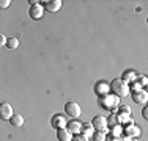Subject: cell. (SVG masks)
Listing matches in <instances>:
<instances>
[{"label": "cell", "instance_id": "18", "mask_svg": "<svg viewBox=\"0 0 148 141\" xmlns=\"http://www.w3.org/2000/svg\"><path fill=\"white\" fill-rule=\"evenodd\" d=\"M118 124H125V122H132L129 115H125V113H118Z\"/></svg>", "mask_w": 148, "mask_h": 141}, {"label": "cell", "instance_id": "17", "mask_svg": "<svg viewBox=\"0 0 148 141\" xmlns=\"http://www.w3.org/2000/svg\"><path fill=\"white\" fill-rule=\"evenodd\" d=\"M5 45L10 50H14V49H17V45H19V41H17V38H10V39H6Z\"/></svg>", "mask_w": 148, "mask_h": 141}, {"label": "cell", "instance_id": "25", "mask_svg": "<svg viewBox=\"0 0 148 141\" xmlns=\"http://www.w3.org/2000/svg\"><path fill=\"white\" fill-rule=\"evenodd\" d=\"M10 0H0V8H8L10 6Z\"/></svg>", "mask_w": 148, "mask_h": 141}, {"label": "cell", "instance_id": "23", "mask_svg": "<svg viewBox=\"0 0 148 141\" xmlns=\"http://www.w3.org/2000/svg\"><path fill=\"white\" fill-rule=\"evenodd\" d=\"M136 80H137V82H140V83H139L140 86H145V85L148 83V80H147V77H145V75H139Z\"/></svg>", "mask_w": 148, "mask_h": 141}, {"label": "cell", "instance_id": "16", "mask_svg": "<svg viewBox=\"0 0 148 141\" xmlns=\"http://www.w3.org/2000/svg\"><path fill=\"white\" fill-rule=\"evenodd\" d=\"M10 122H11L13 127H22L24 125V118L21 115H17V113H14V115L10 118Z\"/></svg>", "mask_w": 148, "mask_h": 141}, {"label": "cell", "instance_id": "10", "mask_svg": "<svg viewBox=\"0 0 148 141\" xmlns=\"http://www.w3.org/2000/svg\"><path fill=\"white\" fill-rule=\"evenodd\" d=\"M44 3V6L43 8H46L47 11H51V13H57L60 8H62V0H51V2H43Z\"/></svg>", "mask_w": 148, "mask_h": 141}, {"label": "cell", "instance_id": "20", "mask_svg": "<svg viewBox=\"0 0 148 141\" xmlns=\"http://www.w3.org/2000/svg\"><path fill=\"white\" fill-rule=\"evenodd\" d=\"M109 125H112V127L120 125V124H118V116H117V115H112L110 118L107 119V127H109Z\"/></svg>", "mask_w": 148, "mask_h": 141}, {"label": "cell", "instance_id": "5", "mask_svg": "<svg viewBox=\"0 0 148 141\" xmlns=\"http://www.w3.org/2000/svg\"><path fill=\"white\" fill-rule=\"evenodd\" d=\"M13 115H14V111H13L11 104H8V102H2V104H0V119L10 121V118H11Z\"/></svg>", "mask_w": 148, "mask_h": 141}, {"label": "cell", "instance_id": "13", "mask_svg": "<svg viewBox=\"0 0 148 141\" xmlns=\"http://www.w3.org/2000/svg\"><path fill=\"white\" fill-rule=\"evenodd\" d=\"M123 132L126 133V135L129 136V138H137V136H140V129L136 125H126L125 129H123Z\"/></svg>", "mask_w": 148, "mask_h": 141}, {"label": "cell", "instance_id": "2", "mask_svg": "<svg viewBox=\"0 0 148 141\" xmlns=\"http://www.w3.org/2000/svg\"><path fill=\"white\" fill-rule=\"evenodd\" d=\"M99 104L103 105L106 110H110V111H115V108L120 105V97H117L115 94H106V96L99 97Z\"/></svg>", "mask_w": 148, "mask_h": 141}, {"label": "cell", "instance_id": "4", "mask_svg": "<svg viewBox=\"0 0 148 141\" xmlns=\"http://www.w3.org/2000/svg\"><path fill=\"white\" fill-rule=\"evenodd\" d=\"M91 125H93L95 132H106L107 130V118L104 116H95L93 121H91Z\"/></svg>", "mask_w": 148, "mask_h": 141}, {"label": "cell", "instance_id": "1", "mask_svg": "<svg viewBox=\"0 0 148 141\" xmlns=\"http://www.w3.org/2000/svg\"><path fill=\"white\" fill-rule=\"evenodd\" d=\"M110 91H114V94L117 97H126L131 91H129V85L126 82H123L121 79H115L110 85Z\"/></svg>", "mask_w": 148, "mask_h": 141}, {"label": "cell", "instance_id": "28", "mask_svg": "<svg viewBox=\"0 0 148 141\" xmlns=\"http://www.w3.org/2000/svg\"><path fill=\"white\" fill-rule=\"evenodd\" d=\"M29 3H30V5H32V6H33V5H38V2H36V0H30V2H29Z\"/></svg>", "mask_w": 148, "mask_h": 141}, {"label": "cell", "instance_id": "19", "mask_svg": "<svg viewBox=\"0 0 148 141\" xmlns=\"http://www.w3.org/2000/svg\"><path fill=\"white\" fill-rule=\"evenodd\" d=\"M91 138H93V141H106V132H95Z\"/></svg>", "mask_w": 148, "mask_h": 141}, {"label": "cell", "instance_id": "26", "mask_svg": "<svg viewBox=\"0 0 148 141\" xmlns=\"http://www.w3.org/2000/svg\"><path fill=\"white\" fill-rule=\"evenodd\" d=\"M142 118H143V119H148V107H143V110H142Z\"/></svg>", "mask_w": 148, "mask_h": 141}, {"label": "cell", "instance_id": "22", "mask_svg": "<svg viewBox=\"0 0 148 141\" xmlns=\"http://www.w3.org/2000/svg\"><path fill=\"white\" fill-rule=\"evenodd\" d=\"M120 107V111L125 113V115H131V107H128V105H118Z\"/></svg>", "mask_w": 148, "mask_h": 141}, {"label": "cell", "instance_id": "27", "mask_svg": "<svg viewBox=\"0 0 148 141\" xmlns=\"http://www.w3.org/2000/svg\"><path fill=\"white\" fill-rule=\"evenodd\" d=\"M6 44V36L0 33V45H5Z\"/></svg>", "mask_w": 148, "mask_h": 141}, {"label": "cell", "instance_id": "29", "mask_svg": "<svg viewBox=\"0 0 148 141\" xmlns=\"http://www.w3.org/2000/svg\"><path fill=\"white\" fill-rule=\"evenodd\" d=\"M129 141H137V140H136V138H131V140H129Z\"/></svg>", "mask_w": 148, "mask_h": 141}, {"label": "cell", "instance_id": "9", "mask_svg": "<svg viewBox=\"0 0 148 141\" xmlns=\"http://www.w3.org/2000/svg\"><path fill=\"white\" fill-rule=\"evenodd\" d=\"M95 93H96L99 97H103V96H106V94L110 93V86H109L107 82H98L96 85H95Z\"/></svg>", "mask_w": 148, "mask_h": 141}, {"label": "cell", "instance_id": "7", "mask_svg": "<svg viewBox=\"0 0 148 141\" xmlns=\"http://www.w3.org/2000/svg\"><path fill=\"white\" fill-rule=\"evenodd\" d=\"M43 14H44V8H43V5H33V6H30V9H29V16L32 17L33 20H38V19H41L43 17Z\"/></svg>", "mask_w": 148, "mask_h": 141}, {"label": "cell", "instance_id": "6", "mask_svg": "<svg viewBox=\"0 0 148 141\" xmlns=\"http://www.w3.org/2000/svg\"><path fill=\"white\" fill-rule=\"evenodd\" d=\"M131 97L136 104H147L148 102V93L143 89H139V91H132L131 93Z\"/></svg>", "mask_w": 148, "mask_h": 141}, {"label": "cell", "instance_id": "21", "mask_svg": "<svg viewBox=\"0 0 148 141\" xmlns=\"http://www.w3.org/2000/svg\"><path fill=\"white\" fill-rule=\"evenodd\" d=\"M112 129H115V130H112V136H115V138H118V136H121V133H123V129H121V125H115V127H112Z\"/></svg>", "mask_w": 148, "mask_h": 141}, {"label": "cell", "instance_id": "24", "mask_svg": "<svg viewBox=\"0 0 148 141\" xmlns=\"http://www.w3.org/2000/svg\"><path fill=\"white\" fill-rule=\"evenodd\" d=\"M71 141H88V138H85V136H82V135H73Z\"/></svg>", "mask_w": 148, "mask_h": 141}, {"label": "cell", "instance_id": "14", "mask_svg": "<svg viewBox=\"0 0 148 141\" xmlns=\"http://www.w3.org/2000/svg\"><path fill=\"white\" fill-rule=\"evenodd\" d=\"M95 133V129H93V125L91 124H82V127H80V135L82 136H85V138H90L91 135Z\"/></svg>", "mask_w": 148, "mask_h": 141}, {"label": "cell", "instance_id": "8", "mask_svg": "<svg viewBox=\"0 0 148 141\" xmlns=\"http://www.w3.org/2000/svg\"><path fill=\"white\" fill-rule=\"evenodd\" d=\"M51 125L54 127V129H63V127H66V116L63 115H54L51 119Z\"/></svg>", "mask_w": 148, "mask_h": 141}, {"label": "cell", "instance_id": "3", "mask_svg": "<svg viewBox=\"0 0 148 141\" xmlns=\"http://www.w3.org/2000/svg\"><path fill=\"white\" fill-rule=\"evenodd\" d=\"M65 115L69 116L71 119H77L82 115V108L77 102H68V104H65Z\"/></svg>", "mask_w": 148, "mask_h": 141}, {"label": "cell", "instance_id": "12", "mask_svg": "<svg viewBox=\"0 0 148 141\" xmlns=\"http://www.w3.org/2000/svg\"><path fill=\"white\" fill-rule=\"evenodd\" d=\"M57 138H58V141H71L73 133L69 132L66 127H63V129H58L57 130Z\"/></svg>", "mask_w": 148, "mask_h": 141}, {"label": "cell", "instance_id": "15", "mask_svg": "<svg viewBox=\"0 0 148 141\" xmlns=\"http://www.w3.org/2000/svg\"><path fill=\"white\" fill-rule=\"evenodd\" d=\"M137 79V75H136V72H134V70H125V72H123V75H121V80L123 82H126V83H132L134 80Z\"/></svg>", "mask_w": 148, "mask_h": 141}, {"label": "cell", "instance_id": "11", "mask_svg": "<svg viewBox=\"0 0 148 141\" xmlns=\"http://www.w3.org/2000/svg\"><path fill=\"white\" fill-rule=\"evenodd\" d=\"M80 127H82V124H80L77 119H71L69 122H66V129H68L73 135H80Z\"/></svg>", "mask_w": 148, "mask_h": 141}]
</instances>
